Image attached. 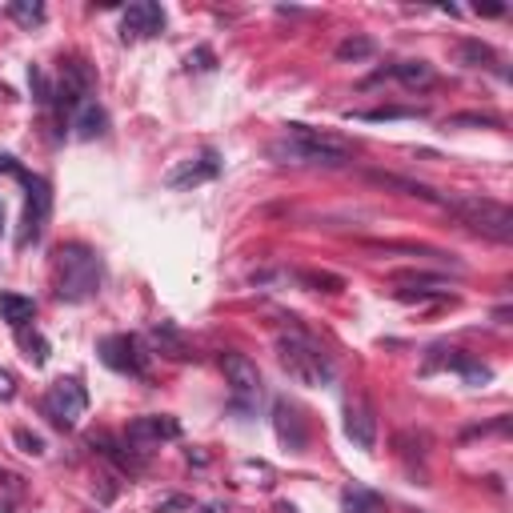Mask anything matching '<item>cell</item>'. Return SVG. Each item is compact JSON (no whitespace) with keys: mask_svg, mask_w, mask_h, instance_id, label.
<instances>
[{"mask_svg":"<svg viewBox=\"0 0 513 513\" xmlns=\"http://www.w3.org/2000/svg\"><path fill=\"white\" fill-rule=\"evenodd\" d=\"M269 157L281 165H325V169H341L354 160V145L341 140L333 133H321L309 125H289L285 137H277L269 145Z\"/></svg>","mask_w":513,"mask_h":513,"instance_id":"1","label":"cell"},{"mask_svg":"<svg viewBox=\"0 0 513 513\" xmlns=\"http://www.w3.org/2000/svg\"><path fill=\"white\" fill-rule=\"evenodd\" d=\"M277 361L297 385L321 389L333 381V361H329V354L309 333H301V329H289V333L277 337Z\"/></svg>","mask_w":513,"mask_h":513,"instance_id":"2","label":"cell"},{"mask_svg":"<svg viewBox=\"0 0 513 513\" xmlns=\"http://www.w3.org/2000/svg\"><path fill=\"white\" fill-rule=\"evenodd\" d=\"M100 289V257L88 245H68L56 249V297L68 305H80Z\"/></svg>","mask_w":513,"mask_h":513,"instance_id":"3","label":"cell"},{"mask_svg":"<svg viewBox=\"0 0 513 513\" xmlns=\"http://www.w3.org/2000/svg\"><path fill=\"white\" fill-rule=\"evenodd\" d=\"M441 205L454 213L461 225H469L474 233L481 237H494V241H513V213L501 200H489V197H474V193H466V197H449V200H441Z\"/></svg>","mask_w":513,"mask_h":513,"instance_id":"4","label":"cell"},{"mask_svg":"<svg viewBox=\"0 0 513 513\" xmlns=\"http://www.w3.org/2000/svg\"><path fill=\"white\" fill-rule=\"evenodd\" d=\"M85 409H88V394H85V385L73 377H60L56 385H48V394H45V417L53 421V426L60 429H73L80 417H85Z\"/></svg>","mask_w":513,"mask_h":513,"instance_id":"5","label":"cell"},{"mask_svg":"<svg viewBox=\"0 0 513 513\" xmlns=\"http://www.w3.org/2000/svg\"><path fill=\"white\" fill-rule=\"evenodd\" d=\"M100 361H105L113 374H125V377H145L149 374V354H145V345H140L137 337H128V333H113V337H105L100 341Z\"/></svg>","mask_w":513,"mask_h":513,"instance_id":"6","label":"cell"},{"mask_svg":"<svg viewBox=\"0 0 513 513\" xmlns=\"http://www.w3.org/2000/svg\"><path fill=\"white\" fill-rule=\"evenodd\" d=\"M28 185V200H25V229H20V245H36L40 233L48 225V213H53V189H48L45 177H25Z\"/></svg>","mask_w":513,"mask_h":513,"instance_id":"7","label":"cell"},{"mask_svg":"<svg viewBox=\"0 0 513 513\" xmlns=\"http://www.w3.org/2000/svg\"><path fill=\"white\" fill-rule=\"evenodd\" d=\"M221 369H225V381H229V389H233L237 409L253 405L261 397V369L245 354H225L221 357Z\"/></svg>","mask_w":513,"mask_h":513,"instance_id":"8","label":"cell"},{"mask_svg":"<svg viewBox=\"0 0 513 513\" xmlns=\"http://www.w3.org/2000/svg\"><path fill=\"white\" fill-rule=\"evenodd\" d=\"M165 33V8L153 5V0H137V5L125 8V16H120V36L125 40H149Z\"/></svg>","mask_w":513,"mask_h":513,"instance_id":"9","label":"cell"},{"mask_svg":"<svg viewBox=\"0 0 513 513\" xmlns=\"http://www.w3.org/2000/svg\"><path fill=\"white\" fill-rule=\"evenodd\" d=\"M345 437L354 441L357 449L374 454L377 449V417H374V405L365 397H354L345 405Z\"/></svg>","mask_w":513,"mask_h":513,"instance_id":"10","label":"cell"},{"mask_svg":"<svg viewBox=\"0 0 513 513\" xmlns=\"http://www.w3.org/2000/svg\"><path fill=\"white\" fill-rule=\"evenodd\" d=\"M133 446H160V441H177L180 437V421L169 414H145L137 421H128V434Z\"/></svg>","mask_w":513,"mask_h":513,"instance_id":"11","label":"cell"},{"mask_svg":"<svg viewBox=\"0 0 513 513\" xmlns=\"http://www.w3.org/2000/svg\"><path fill=\"white\" fill-rule=\"evenodd\" d=\"M217 173H221V157L213 153V149H205L200 157L180 160L165 180H169V189H197V185H205V180H213Z\"/></svg>","mask_w":513,"mask_h":513,"instance_id":"12","label":"cell"},{"mask_svg":"<svg viewBox=\"0 0 513 513\" xmlns=\"http://www.w3.org/2000/svg\"><path fill=\"white\" fill-rule=\"evenodd\" d=\"M88 85H93V73L85 68V60H65V68H60V88H56L60 108L77 113L80 100H88Z\"/></svg>","mask_w":513,"mask_h":513,"instance_id":"13","label":"cell"},{"mask_svg":"<svg viewBox=\"0 0 513 513\" xmlns=\"http://www.w3.org/2000/svg\"><path fill=\"white\" fill-rule=\"evenodd\" d=\"M273 421H277V437L285 441L289 449H301L305 446V421H301V414L289 401H277V409H273Z\"/></svg>","mask_w":513,"mask_h":513,"instance_id":"14","label":"cell"},{"mask_svg":"<svg viewBox=\"0 0 513 513\" xmlns=\"http://www.w3.org/2000/svg\"><path fill=\"white\" fill-rule=\"evenodd\" d=\"M73 128H77V137L93 140V137H100V133L108 128V113L97 105L93 97H88V100H80V105H77V113H73Z\"/></svg>","mask_w":513,"mask_h":513,"instance_id":"15","label":"cell"},{"mask_svg":"<svg viewBox=\"0 0 513 513\" xmlns=\"http://www.w3.org/2000/svg\"><path fill=\"white\" fill-rule=\"evenodd\" d=\"M0 317H5L13 329L33 325V317H36V301H33V297H20V293H0Z\"/></svg>","mask_w":513,"mask_h":513,"instance_id":"16","label":"cell"},{"mask_svg":"<svg viewBox=\"0 0 513 513\" xmlns=\"http://www.w3.org/2000/svg\"><path fill=\"white\" fill-rule=\"evenodd\" d=\"M341 513H385V506H381V498L374 489L349 486L345 494H341Z\"/></svg>","mask_w":513,"mask_h":513,"instance_id":"17","label":"cell"},{"mask_svg":"<svg viewBox=\"0 0 513 513\" xmlns=\"http://www.w3.org/2000/svg\"><path fill=\"white\" fill-rule=\"evenodd\" d=\"M401 85H409V88H417V85H434V68L426 65V60H401V65L389 68Z\"/></svg>","mask_w":513,"mask_h":513,"instance_id":"18","label":"cell"},{"mask_svg":"<svg viewBox=\"0 0 513 513\" xmlns=\"http://www.w3.org/2000/svg\"><path fill=\"white\" fill-rule=\"evenodd\" d=\"M16 341H20V349H25V357L33 361V365H45V361H48V341L40 337L36 329H33V333H28V325L16 329Z\"/></svg>","mask_w":513,"mask_h":513,"instance_id":"19","label":"cell"},{"mask_svg":"<svg viewBox=\"0 0 513 513\" xmlns=\"http://www.w3.org/2000/svg\"><path fill=\"white\" fill-rule=\"evenodd\" d=\"M377 53V45L369 36H349L337 45V60H369Z\"/></svg>","mask_w":513,"mask_h":513,"instance_id":"20","label":"cell"},{"mask_svg":"<svg viewBox=\"0 0 513 513\" xmlns=\"http://www.w3.org/2000/svg\"><path fill=\"white\" fill-rule=\"evenodd\" d=\"M8 16H13L16 25L33 28V25L45 20V5H36V0H13V5H8Z\"/></svg>","mask_w":513,"mask_h":513,"instance_id":"21","label":"cell"},{"mask_svg":"<svg viewBox=\"0 0 513 513\" xmlns=\"http://www.w3.org/2000/svg\"><path fill=\"white\" fill-rule=\"evenodd\" d=\"M16 446H20V454H33V457H40L45 454V441H40L36 434H28V429H16Z\"/></svg>","mask_w":513,"mask_h":513,"instance_id":"22","label":"cell"},{"mask_svg":"<svg viewBox=\"0 0 513 513\" xmlns=\"http://www.w3.org/2000/svg\"><path fill=\"white\" fill-rule=\"evenodd\" d=\"M361 120H401V117H417V108H374V113H357Z\"/></svg>","mask_w":513,"mask_h":513,"instance_id":"23","label":"cell"},{"mask_svg":"<svg viewBox=\"0 0 513 513\" xmlns=\"http://www.w3.org/2000/svg\"><path fill=\"white\" fill-rule=\"evenodd\" d=\"M394 281H414V285H434V281H441V277L426 273V269H397Z\"/></svg>","mask_w":513,"mask_h":513,"instance_id":"24","label":"cell"},{"mask_svg":"<svg viewBox=\"0 0 513 513\" xmlns=\"http://www.w3.org/2000/svg\"><path fill=\"white\" fill-rule=\"evenodd\" d=\"M28 85H33V93H36L40 105H45V100H53V97H48V85H45V73H40V68H28Z\"/></svg>","mask_w":513,"mask_h":513,"instance_id":"25","label":"cell"},{"mask_svg":"<svg viewBox=\"0 0 513 513\" xmlns=\"http://www.w3.org/2000/svg\"><path fill=\"white\" fill-rule=\"evenodd\" d=\"M13 394H16V377L8 369H0V401H8Z\"/></svg>","mask_w":513,"mask_h":513,"instance_id":"26","label":"cell"},{"mask_svg":"<svg viewBox=\"0 0 513 513\" xmlns=\"http://www.w3.org/2000/svg\"><path fill=\"white\" fill-rule=\"evenodd\" d=\"M189 68H213V53H209V48H197V56H189Z\"/></svg>","mask_w":513,"mask_h":513,"instance_id":"27","label":"cell"},{"mask_svg":"<svg viewBox=\"0 0 513 513\" xmlns=\"http://www.w3.org/2000/svg\"><path fill=\"white\" fill-rule=\"evenodd\" d=\"M466 56L469 60H494V53H489L486 45H466Z\"/></svg>","mask_w":513,"mask_h":513,"instance_id":"28","label":"cell"},{"mask_svg":"<svg viewBox=\"0 0 513 513\" xmlns=\"http://www.w3.org/2000/svg\"><path fill=\"white\" fill-rule=\"evenodd\" d=\"M189 506H193V501H189V498H165L157 509H189Z\"/></svg>","mask_w":513,"mask_h":513,"instance_id":"29","label":"cell"},{"mask_svg":"<svg viewBox=\"0 0 513 513\" xmlns=\"http://www.w3.org/2000/svg\"><path fill=\"white\" fill-rule=\"evenodd\" d=\"M0 169H5V173H16V177H20V169H16V160H13V157H0Z\"/></svg>","mask_w":513,"mask_h":513,"instance_id":"30","label":"cell"},{"mask_svg":"<svg viewBox=\"0 0 513 513\" xmlns=\"http://www.w3.org/2000/svg\"><path fill=\"white\" fill-rule=\"evenodd\" d=\"M477 13H486V16H501L506 8H501V5H486V8H477Z\"/></svg>","mask_w":513,"mask_h":513,"instance_id":"31","label":"cell"},{"mask_svg":"<svg viewBox=\"0 0 513 513\" xmlns=\"http://www.w3.org/2000/svg\"><path fill=\"white\" fill-rule=\"evenodd\" d=\"M0 237H5V209H0Z\"/></svg>","mask_w":513,"mask_h":513,"instance_id":"32","label":"cell"}]
</instances>
